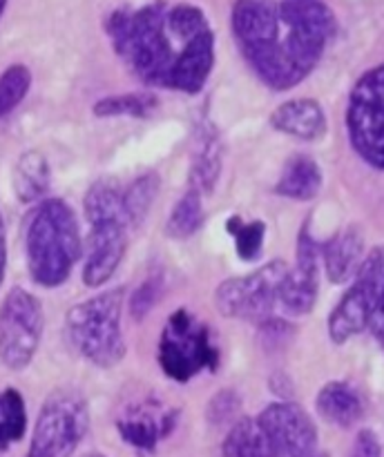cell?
<instances>
[{"label": "cell", "instance_id": "obj_1", "mask_svg": "<svg viewBox=\"0 0 384 457\" xmlns=\"http://www.w3.org/2000/svg\"><path fill=\"white\" fill-rule=\"evenodd\" d=\"M114 52L147 85L196 94L214 62V34L201 9L186 3L116 9L107 21Z\"/></svg>", "mask_w": 384, "mask_h": 457}, {"label": "cell", "instance_id": "obj_2", "mask_svg": "<svg viewBox=\"0 0 384 457\" xmlns=\"http://www.w3.org/2000/svg\"><path fill=\"white\" fill-rule=\"evenodd\" d=\"M338 22L321 0H237L232 31L255 74L272 89L302 83L320 62Z\"/></svg>", "mask_w": 384, "mask_h": 457}, {"label": "cell", "instance_id": "obj_3", "mask_svg": "<svg viewBox=\"0 0 384 457\" xmlns=\"http://www.w3.org/2000/svg\"><path fill=\"white\" fill-rule=\"evenodd\" d=\"M27 268L43 288L65 284L80 257L79 221L61 199H45L31 212L25 232Z\"/></svg>", "mask_w": 384, "mask_h": 457}, {"label": "cell", "instance_id": "obj_4", "mask_svg": "<svg viewBox=\"0 0 384 457\" xmlns=\"http://www.w3.org/2000/svg\"><path fill=\"white\" fill-rule=\"evenodd\" d=\"M121 306L123 290L114 288L79 303L65 317L70 344L98 369H112L125 357Z\"/></svg>", "mask_w": 384, "mask_h": 457}, {"label": "cell", "instance_id": "obj_5", "mask_svg": "<svg viewBox=\"0 0 384 457\" xmlns=\"http://www.w3.org/2000/svg\"><path fill=\"white\" fill-rule=\"evenodd\" d=\"M159 364L177 382H188L204 369H217L219 351L208 326L183 308L172 312L159 339Z\"/></svg>", "mask_w": 384, "mask_h": 457}, {"label": "cell", "instance_id": "obj_6", "mask_svg": "<svg viewBox=\"0 0 384 457\" xmlns=\"http://www.w3.org/2000/svg\"><path fill=\"white\" fill-rule=\"evenodd\" d=\"M89 427L88 404L76 391H56L45 400L25 457H71Z\"/></svg>", "mask_w": 384, "mask_h": 457}, {"label": "cell", "instance_id": "obj_7", "mask_svg": "<svg viewBox=\"0 0 384 457\" xmlns=\"http://www.w3.org/2000/svg\"><path fill=\"white\" fill-rule=\"evenodd\" d=\"M351 145L373 168L384 170V65L366 71L348 98Z\"/></svg>", "mask_w": 384, "mask_h": 457}, {"label": "cell", "instance_id": "obj_8", "mask_svg": "<svg viewBox=\"0 0 384 457\" xmlns=\"http://www.w3.org/2000/svg\"><path fill=\"white\" fill-rule=\"evenodd\" d=\"M286 270L288 268L284 262H271L250 275L223 281L214 295L219 312L259 326L272 320V312L280 306V286Z\"/></svg>", "mask_w": 384, "mask_h": 457}, {"label": "cell", "instance_id": "obj_9", "mask_svg": "<svg viewBox=\"0 0 384 457\" xmlns=\"http://www.w3.org/2000/svg\"><path fill=\"white\" fill-rule=\"evenodd\" d=\"M43 324L38 299L22 288L9 290L0 306V360L7 369L22 370L34 360Z\"/></svg>", "mask_w": 384, "mask_h": 457}, {"label": "cell", "instance_id": "obj_10", "mask_svg": "<svg viewBox=\"0 0 384 457\" xmlns=\"http://www.w3.org/2000/svg\"><path fill=\"white\" fill-rule=\"evenodd\" d=\"M384 288V248H375L362 263L355 284L329 317V335L335 344H344L353 335L369 328L371 312Z\"/></svg>", "mask_w": 384, "mask_h": 457}, {"label": "cell", "instance_id": "obj_11", "mask_svg": "<svg viewBox=\"0 0 384 457\" xmlns=\"http://www.w3.org/2000/svg\"><path fill=\"white\" fill-rule=\"evenodd\" d=\"M88 245H85L83 281L89 288H98L112 279L121 266L128 248L129 223L119 217H105L89 221Z\"/></svg>", "mask_w": 384, "mask_h": 457}, {"label": "cell", "instance_id": "obj_12", "mask_svg": "<svg viewBox=\"0 0 384 457\" xmlns=\"http://www.w3.org/2000/svg\"><path fill=\"white\" fill-rule=\"evenodd\" d=\"M257 422L262 424L281 457H295L315 451L317 428L302 406L290 404V402H277V404L263 409Z\"/></svg>", "mask_w": 384, "mask_h": 457}, {"label": "cell", "instance_id": "obj_13", "mask_svg": "<svg viewBox=\"0 0 384 457\" xmlns=\"http://www.w3.org/2000/svg\"><path fill=\"white\" fill-rule=\"evenodd\" d=\"M317 270H320V245L304 228L297 239V262H295V268L286 270L280 286V308H284L290 315L311 312L315 306L317 288H320Z\"/></svg>", "mask_w": 384, "mask_h": 457}, {"label": "cell", "instance_id": "obj_14", "mask_svg": "<svg viewBox=\"0 0 384 457\" xmlns=\"http://www.w3.org/2000/svg\"><path fill=\"white\" fill-rule=\"evenodd\" d=\"M174 424H177V411L165 409L161 402L147 397L128 406L116 422V428L129 446L150 453L163 437L174 431Z\"/></svg>", "mask_w": 384, "mask_h": 457}, {"label": "cell", "instance_id": "obj_15", "mask_svg": "<svg viewBox=\"0 0 384 457\" xmlns=\"http://www.w3.org/2000/svg\"><path fill=\"white\" fill-rule=\"evenodd\" d=\"M321 262H324L326 277L330 279V284H348L351 279H355L364 263V237L355 228L338 232L321 248Z\"/></svg>", "mask_w": 384, "mask_h": 457}, {"label": "cell", "instance_id": "obj_16", "mask_svg": "<svg viewBox=\"0 0 384 457\" xmlns=\"http://www.w3.org/2000/svg\"><path fill=\"white\" fill-rule=\"evenodd\" d=\"M271 125L288 137L302 141H317L326 132V116L320 103L313 98H293L272 112Z\"/></svg>", "mask_w": 384, "mask_h": 457}, {"label": "cell", "instance_id": "obj_17", "mask_svg": "<svg viewBox=\"0 0 384 457\" xmlns=\"http://www.w3.org/2000/svg\"><path fill=\"white\" fill-rule=\"evenodd\" d=\"M317 413L326 420V422L335 424L339 428L355 427L362 420L364 406H362L360 395L353 386L344 382H330L320 391L315 400Z\"/></svg>", "mask_w": 384, "mask_h": 457}, {"label": "cell", "instance_id": "obj_18", "mask_svg": "<svg viewBox=\"0 0 384 457\" xmlns=\"http://www.w3.org/2000/svg\"><path fill=\"white\" fill-rule=\"evenodd\" d=\"M321 190V170L311 156H290L280 174L275 192L295 201H311Z\"/></svg>", "mask_w": 384, "mask_h": 457}, {"label": "cell", "instance_id": "obj_19", "mask_svg": "<svg viewBox=\"0 0 384 457\" xmlns=\"http://www.w3.org/2000/svg\"><path fill=\"white\" fill-rule=\"evenodd\" d=\"M13 192L22 204H34V201L43 199L52 183V172H49V163L40 152L29 150L21 154L13 168Z\"/></svg>", "mask_w": 384, "mask_h": 457}, {"label": "cell", "instance_id": "obj_20", "mask_svg": "<svg viewBox=\"0 0 384 457\" xmlns=\"http://www.w3.org/2000/svg\"><path fill=\"white\" fill-rule=\"evenodd\" d=\"M223 457H281L262 424L253 418L235 422L223 440Z\"/></svg>", "mask_w": 384, "mask_h": 457}, {"label": "cell", "instance_id": "obj_21", "mask_svg": "<svg viewBox=\"0 0 384 457\" xmlns=\"http://www.w3.org/2000/svg\"><path fill=\"white\" fill-rule=\"evenodd\" d=\"M219 172H221V143H219L214 128H205L201 134V147L196 152L195 168H192V179H195L196 192H213L217 183Z\"/></svg>", "mask_w": 384, "mask_h": 457}, {"label": "cell", "instance_id": "obj_22", "mask_svg": "<svg viewBox=\"0 0 384 457\" xmlns=\"http://www.w3.org/2000/svg\"><path fill=\"white\" fill-rule=\"evenodd\" d=\"M201 223H204L201 192H196L195 187H192V190H188L186 195L179 199V204L172 208L165 230H168V235L174 237V239H188V237H192L199 230Z\"/></svg>", "mask_w": 384, "mask_h": 457}, {"label": "cell", "instance_id": "obj_23", "mask_svg": "<svg viewBox=\"0 0 384 457\" xmlns=\"http://www.w3.org/2000/svg\"><path fill=\"white\" fill-rule=\"evenodd\" d=\"M27 428L25 402L16 388H4L0 393V449L21 440Z\"/></svg>", "mask_w": 384, "mask_h": 457}, {"label": "cell", "instance_id": "obj_24", "mask_svg": "<svg viewBox=\"0 0 384 457\" xmlns=\"http://www.w3.org/2000/svg\"><path fill=\"white\" fill-rule=\"evenodd\" d=\"M156 96L147 92L138 94H121V96H107L94 105V114L103 119H114V116H132V119H143L156 110Z\"/></svg>", "mask_w": 384, "mask_h": 457}, {"label": "cell", "instance_id": "obj_25", "mask_svg": "<svg viewBox=\"0 0 384 457\" xmlns=\"http://www.w3.org/2000/svg\"><path fill=\"white\" fill-rule=\"evenodd\" d=\"M159 192V177L156 174H143L137 181L129 183L123 190V208L128 214L129 226H138L147 217Z\"/></svg>", "mask_w": 384, "mask_h": 457}, {"label": "cell", "instance_id": "obj_26", "mask_svg": "<svg viewBox=\"0 0 384 457\" xmlns=\"http://www.w3.org/2000/svg\"><path fill=\"white\" fill-rule=\"evenodd\" d=\"M228 235H232L235 239L237 254H239L244 262H255L262 253L263 237H266V226L262 221H250L246 223L241 217H230L226 221Z\"/></svg>", "mask_w": 384, "mask_h": 457}, {"label": "cell", "instance_id": "obj_27", "mask_svg": "<svg viewBox=\"0 0 384 457\" xmlns=\"http://www.w3.org/2000/svg\"><path fill=\"white\" fill-rule=\"evenodd\" d=\"M31 87V74L25 65H12L0 74V119L12 114Z\"/></svg>", "mask_w": 384, "mask_h": 457}, {"label": "cell", "instance_id": "obj_28", "mask_svg": "<svg viewBox=\"0 0 384 457\" xmlns=\"http://www.w3.org/2000/svg\"><path fill=\"white\" fill-rule=\"evenodd\" d=\"M241 400L235 391L226 388V391L217 393L213 400L208 402V422H213L214 427H223V424H230L235 420L237 411H239Z\"/></svg>", "mask_w": 384, "mask_h": 457}, {"label": "cell", "instance_id": "obj_29", "mask_svg": "<svg viewBox=\"0 0 384 457\" xmlns=\"http://www.w3.org/2000/svg\"><path fill=\"white\" fill-rule=\"evenodd\" d=\"M156 297H159V281L154 279L146 281V284L137 290V295H134L132 299V315L137 317V320H143V317L147 315V311L154 306Z\"/></svg>", "mask_w": 384, "mask_h": 457}, {"label": "cell", "instance_id": "obj_30", "mask_svg": "<svg viewBox=\"0 0 384 457\" xmlns=\"http://www.w3.org/2000/svg\"><path fill=\"white\" fill-rule=\"evenodd\" d=\"M351 457H382V446L373 431H360L355 437V445L351 449Z\"/></svg>", "mask_w": 384, "mask_h": 457}, {"label": "cell", "instance_id": "obj_31", "mask_svg": "<svg viewBox=\"0 0 384 457\" xmlns=\"http://www.w3.org/2000/svg\"><path fill=\"white\" fill-rule=\"evenodd\" d=\"M369 328L373 330L375 339H378V342L382 344V348H384V288H382V293H380L378 302H375L373 312H371Z\"/></svg>", "mask_w": 384, "mask_h": 457}, {"label": "cell", "instance_id": "obj_32", "mask_svg": "<svg viewBox=\"0 0 384 457\" xmlns=\"http://www.w3.org/2000/svg\"><path fill=\"white\" fill-rule=\"evenodd\" d=\"M4 266H7V241H4V223L0 217V284H3Z\"/></svg>", "mask_w": 384, "mask_h": 457}, {"label": "cell", "instance_id": "obj_33", "mask_svg": "<svg viewBox=\"0 0 384 457\" xmlns=\"http://www.w3.org/2000/svg\"><path fill=\"white\" fill-rule=\"evenodd\" d=\"M295 457H329L326 453H321V451H308V453H302V455H295Z\"/></svg>", "mask_w": 384, "mask_h": 457}, {"label": "cell", "instance_id": "obj_34", "mask_svg": "<svg viewBox=\"0 0 384 457\" xmlns=\"http://www.w3.org/2000/svg\"><path fill=\"white\" fill-rule=\"evenodd\" d=\"M4 7H7V0H0V16H3Z\"/></svg>", "mask_w": 384, "mask_h": 457}, {"label": "cell", "instance_id": "obj_35", "mask_svg": "<svg viewBox=\"0 0 384 457\" xmlns=\"http://www.w3.org/2000/svg\"><path fill=\"white\" fill-rule=\"evenodd\" d=\"M85 457H103V455H96V453H92V455H85Z\"/></svg>", "mask_w": 384, "mask_h": 457}]
</instances>
